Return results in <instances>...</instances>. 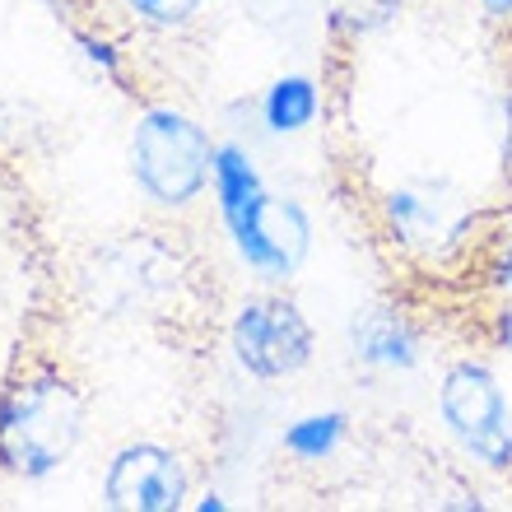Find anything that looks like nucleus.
Masks as SVG:
<instances>
[{"label": "nucleus", "mask_w": 512, "mask_h": 512, "mask_svg": "<svg viewBox=\"0 0 512 512\" xmlns=\"http://www.w3.org/2000/svg\"><path fill=\"white\" fill-rule=\"evenodd\" d=\"M266 112H270V122H275V131H298V126H308L322 112V94L308 80H284V84H275Z\"/></svg>", "instance_id": "6"}, {"label": "nucleus", "mask_w": 512, "mask_h": 512, "mask_svg": "<svg viewBox=\"0 0 512 512\" xmlns=\"http://www.w3.org/2000/svg\"><path fill=\"white\" fill-rule=\"evenodd\" d=\"M84 429L80 396L66 378L38 373L0 405V466L19 480H42L66 466Z\"/></svg>", "instance_id": "1"}, {"label": "nucleus", "mask_w": 512, "mask_h": 512, "mask_svg": "<svg viewBox=\"0 0 512 512\" xmlns=\"http://www.w3.org/2000/svg\"><path fill=\"white\" fill-rule=\"evenodd\" d=\"M438 410L443 424L457 433V443L480 457L494 471H512V424H508V401H503L499 373L480 359H466L443 378L438 391Z\"/></svg>", "instance_id": "3"}, {"label": "nucleus", "mask_w": 512, "mask_h": 512, "mask_svg": "<svg viewBox=\"0 0 512 512\" xmlns=\"http://www.w3.org/2000/svg\"><path fill=\"white\" fill-rule=\"evenodd\" d=\"M131 173L154 205H187L215 177V145L187 112L149 108L131 131Z\"/></svg>", "instance_id": "2"}, {"label": "nucleus", "mask_w": 512, "mask_h": 512, "mask_svg": "<svg viewBox=\"0 0 512 512\" xmlns=\"http://www.w3.org/2000/svg\"><path fill=\"white\" fill-rule=\"evenodd\" d=\"M126 10L149 28H182L201 10V0H126Z\"/></svg>", "instance_id": "7"}, {"label": "nucleus", "mask_w": 512, "mask_h": 512, "mask_svg": "<svg viewBox=\"0 0 512 512\" xmlns=\"http://www.w3.org/2000/svg\"><path fill=\"white\" fill-rule=\"evenodd\" d=\"M187 499L182 457L159 443L122 447L103 480V503L117 512H173Z\"/></svg>", "instance_id": "4"}, {"label": "nucleus", "mask_w": 512, "mask_h": 512, "mask_svg": "<svg viewBox=\"0 0 512 512\" xmlns=\"http://www.w3.org/2000/svg\"><path fill=\"white\" fill-rule=\"evenodd\" d=\"M233 350H238V364L252 368L256 378H280V373L303 364L308 326L298 322V312L289 303L256 298L233 322Z\"/></svg>", "instance_id": "5"}]
</instances>
